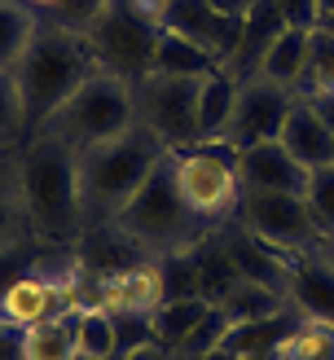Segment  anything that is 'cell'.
<instances>
[{"label":"cell","instance_id":"4fadbf2b","mask_svg":"<svg viewBox=\"0 0 334 360\" xmlns=\"http://www.w3.org/2000/svg\"><path fill=\"white\" fill-rule=\"evenodd\" d=\"M84 273V268H79ZM88 277V273H84ZM93 285V303L105 308L110 316H128V312H154L163 303V290H158V273L154 264H128L119 273H105V277H88Z\"/></svg>","mask_w":334,"mask_h":360},{"label":"cell","instance_id":"d6986e66","mask_svg":"<svg viewBox=\"0 0 334 360\" xmlns=\"http://www.w3.org/2000/svg\"><path fill=\"white\" fill-rule=\"evenodd\" d=\"M211 70H220V62L211 58V53H203L198 44H189L185 35L158 27L150 75H189V79H203V75H211Z\"/></svg>","mask_w":334,"mask_h":360},{"label":"cell","instance_id":"ee69618b","mask_svg":"<svg viewBox=\"0 0 334 360\" xmlns=\"http://www.w3.org/2000/svg\"><path fill=\"white\" fill-rule=\"evenodd\" d=\"M9 154V136H0V158H5Z\"/></svg>","mask_w":334,"mask_h":360},{"label":"cell","instance_id":"3957f363","mask_svg":"<svg viewBox=\"0 0 334 360\" xmlns=\"http://www.w3.org/2000/svg\"><path fill=\"white\" fill-rule=\"evenodd\" d=\"M167 146L158 141L146 123L128 128L115 141L79 150V202H84V224L101 229L128 207V198L146 185V176L163 163Z\"/></svg>","mask_w":334,"mask_h":360},{"label":"cell","instance_id":"5bb4252c","mask_svg":"<svg viewBox=\"0 0 334 360\" xmlns=\"http://www.w3.org/2000/svg\"><path fill=\"white\" fill-rule=\"evenodd\" d=\"M286 303L304 321L334 326V264L321 255V246L295 255L290 273H286Z\"/></svg>","mask_w":334,"mask_h":360},{"label":"cell","instance_id":"74e56055","mask_svg":"<svg viewBox=\"0 0 334 360\" xmlns=\"http://www.w3.org/2000/svg\"><path fill=\"white\" fill-rule=\"evenodd\" d=\"M207 5H216V9L229 13V18H246V9H251L255 0H207Z\"/></svg>","mask_w":334,"mask_h":360},{"label":"cell","instance_id":"1f68e13d","mask_svg":"<svg viewBox=\"0 0 334 360\" xmlns=\"http://www.w3.org/2000/svg\"><path fill=\"white\" fill-rule=\"evenodd\" d=\"M105 5H110V0H58V5L44 13V22L66 27V31H79V35H84V31L105 13Z\"/></svg>","mask_w":334,"mask_h":360},{"label":"cell","instance_id":"8fae6325","mask_svg":"<svg viewBox=\"0 0 334 360\" xmlns=\"http://www.w3.org/2000/svg\"><path fill=\"white\" fill-rule=\"evenodd\" d=\"M163 27L176 31V35H185L189 44H198L203 53H211V58L224 66L229 58H233V49H238L242 18H229L216 5H207V0H172Z\"/></svg>","mask_w":334,"mask_h":360},{"label":"cell","instance_id":"7bdbcfd3","mask_svg":"<svg viewBox=\"0 0 334 360\" xmlns=\"http://www.w3.org/2000/svg\"><path fill=\"white\" fill-rule=\"evenodd\" d=\"M321 255H326V259L334 264V238H326V242H321Z\"/></svg>","mask_w":334,"mask_h":360},{"label":"cell","instance_id":"f6af8a7d","mask_svg":"<svg viewBox=\"0 0 334 360\" xmlns=\"http://www.w3.org/2000/svg\"><path fill=\"white\" fill-rule=\"evenodd\" d=\"M70 360H88V356H79V352H75V356H70Z\"/></svg>","mask_w":334,"mask_h":360},{"label":"cell","instance_id":"ba28073f","mask_svg":"<svg viewBox=\"0 0 334 360\" xmlns=\"http://www.w3.org/2000/svg\"><path fill=\"white\" fill-rule=\"evenodd\" d=\"M88 49L97 58V70H110V75L141 84L150 75V58H154V40H158V27L132 18L123 5H105V13L97 18L93 27L84 31Z\"/></svg>","mask_w":334,"mask_h":360},{"label":"cell","instance_id":"9a60e30c","mask_svg":"<svg viewBox=\"0 0 334 360\" xmlns=\"http://www.w3.org/2000/svg\"><path fill=\"white\" fill-rule=\"evenodd\" d=\"M281 31H286L281 9L273 5V0H255V5L246 9V18H242V35H238L233 58H229L220 70H229L233 79L259 75V66H264V58H269V49H273V40H277Z\"/></svg>","mask_w":334,"mask_h":360},{"label":"cell","instance_id":"52a82bcc","mask_svg":"<svg viewBox=\"0 0 334 360\" xmlns=\"http://www.w3.org/2000/svg\"><path fill=\"white\" fill-rule=\"evenodd\" d=\"M198 88H203V79H189V75H146L136 84V119L146 123L167 150L203 146Z\"/></svg>","mask_w":334,"mask_h":360},{"label":"cell","instance_id":"ffe728a7","mask_svg":"<svg viewBox=\"0 0 334 360\" xmlns=\"http://www.w3.org/2000/svg\"><path fill=\"white\" fill-rule=\"evenodd\" d=\"M211 308H216V303L203 299V295H193V299H163V303H158V308L150 312L154 343H158V347H167V352H176Z\"/></svg>","mask_w":334,"mask_h":360},{"label":"cell","instance_id":"8d00e7d4","mask_svg":"<svg viewBox=\"0 0 334 360\" xmlns=\"http://www.w3.org/2000/svg\"><path fill=\"white\" fill-rule=\"evenodd\" d=\"M304 101L316 110V119H321L326 128L334 132V88H330V93H316V97H304Z\"/></svg>","mask_w":334,"mask_h":360},{"label":"cell","instance_id":"603a6c76","mask_svg":"<svg viewBox=\"0 0 334 360\" xmlns=\"http://www.w3.org/2000/svg\"><path fill=\"white\" fill-rule=\"evenodd\" d=\"M35 31H40V13L27 9L23 0H0V70H13L23 62Z\"/></svg>","mask_w":334,"mask_h":360},{"label":"cell","instance_id":"ac0fdd59","mask_svg":"<svg viewBox=\"0 0 334 360\" xmlns=\"http://www.w3.org/2000/svg\"><path fill=\"white\" fill-rule=\"evenodd\" d=\"M295 326H299V312H295V308H281V312L264 316V321H238V326L229 330L224 347L233 352V356H264V352H281V347H286V338L295 334Z\"/></svg>","mask_w":334,"mask_h":360},{"label":"cell","instance_id":"cb8c5ba5","mask_svg":"<svg viewBox=\"0 0 334 360\" xmlns=\"http://www.w3.org/2000/svg\"><path fill=\"white\" fill-rule=\"evenodd\" d=\"M216 308H224V316L233 321H264V316H273V312H281V308H290L286 303V295L281 290H273V285H264V281H238L233 290H229Z\"/></svg>","mask_w":334,"mask_h":360},{"label":"cell","instance_id":"f1b7e54d","mask_svg":"<svg viewBox=\"0 0 334 360\" xmlns=\"http://www.w3.org/2000/svg\"><path fill=\"white\" fill-rule=\"evenodd\" d=\"M281 356H286V360H334V326L299 316V326H295V334L286 338Z\"/></svg>","mask_w":334,"mask_h":360},{"label":"cell","instance_id":"44dd1931","mask_svg":"<svg viewBox=\"0 0 334 360\" xmlns=\"http://www.w3.org/2000/svg\"><path fill=\"white\" fill-rule=\"evenodd\" d=\"M233 101H238V79L229 70H211L203 75L198 88V132L203 141H220L229 128V115H233Z\"/></svg>","mask_w":334,"mask_h":360},{"label":"cell","instance_id":"d6a6232c","mask_svg":"<svg viewBox=\"0 0 334 360\" xmlns=\"http://www.w3.org/2000/svg\"><path fill=\"white\" fill-rule=\"evenodd\" d=\"M0 136L9 141L23 136V101H18L13 70H0Z\"/></svg>","mask_w":334,"mask_h":360},{"label":"cell","instance_id":"83f0119b","mask_svg":"<svg viewBox=\"0 0 334 360\" xmlns=\"http://www.w3.org/2000/svg\"><path fill=\"white\" fill-rule=\"evenodd\" d=\"M154 273H158V290H163V299H193V295H203L198 246H193V250H176V255H158Z\"/></svg>","mask_w":334,"mask_h":360},{"label":"cell","instance_id":"5b68a950","mask_svg":"<svg viewBox=\"0 0 334 360\" xmlns=\"http://www.w3.org/2000/svg\"><path fill=\"white\" fill-rule=\"evenodd\" d=\"M172 180H176V193H181L185 211L211 238L220 229L238 224L242 176H238V154L224 141H203V146H189V150H172Z\"/></svg>","mask_w":334,"mask_h":360},{"label":"cell","instance_id":"484cf974","mask_svg":"<svg viewBox=\"0 0 334 360\" xmlns=\"http://www.w3.org/2000/svg\"><path fill=\"white\" fill-rule=\"evenodd\" d=\"M70 356H75V326H70V312L23 330V360H70Z\"/></svg>","mask_w":334,"mask_h":360},{"label":"cell","instance_id":"7402d4cb","mask_svg":"<svg viewBox=\"0 0 334 360\" xmlns=\"http://www.w3.org/2000/svg\"><path fill=\"white\" fill-rule=\"evenodd\" d=\"M308 35H312V31L286 27V31L273 40L269 58H264V66H259V75L295 93V88H299V75H304V66H308Z\"/></svg>","mask_w":334,"mask_h":360},{"label":"cell","instance_id":"f546056e","mask_svg":"<svg viewBox=\"0 0 334 360\" xmlns=\"http://www.w3.org/2000/svg\"><path fill=\"white\" fill-rule=\"evenodd\" d=\"M304 207H308V215H312L316 233H321V242H326V238H334V163H330V167L308 172Z\"/></svg>","mask_w":334,"mask_h":360},{"label":"cell","instance_id":"836d02e7","mask_svg":"<svg viewBox=\"0 0 334 360\" xmlns=\"http://www.w3.org/2000/svg\"><path fill=\"white\" fill-rule=\"evenodd\" d=\"M286 18V27H299V31H312L321 27V13H316V0H273Z\"/></svg>","mask_w":334,"mask_h":360},{"label":"cell","instance_id":"4dcf8cb0","mask_svg":"<svg viewBox=\"0 0 334 360\" xmlns=\"http://www.w3.org/2000/svg\"><path fill=\"white\" fill-rule=\"evenodd\" d=\"M229 330H233V321L224 316V308H211V312H207V316L198 321V326H193V334H189L185 343L172 352V360H193V356H207V352L224 347Z\"/></svg>","mask_w":334,"mask_h":360},{"label":"cell","instance_id":"e575fe53","mask_svg":"<svg viewBox=\"0 0 334 360\" xmlns=\"http://www.w3.org/2000/svg\"><path fill=\"white\" fill-rule=\"evenodd\" d=\"M115 5H123L132 18H141V22H150V27H163L172 0H115Z\"/></svg>","mask_w":334,"mask_h":360},{"label":"cell","instance_id":"f35d334b","mask_svg":"<svg viewBox=\"0 0 334 360\" xmlns=\"http://www.w3.org/2000/svg\"><path fill=\"white\" fill-rule=\"evenodd\" d=\"M123 360H172V352L158 347V343H146V347H136L132 356H123Z\"/></svg>","mask_w":334,"mask_h":360},{"label":"cell","instance_id":"bcb514c9","mask_svg":"<svg viewBox=\"0 0 334 360\" xmlns=\"http://www.w3.org/2000/svg\"><path fill=\"white\" fill-rule=\"evenodd\" d=\"M0 321H5V316H0Z\"/></svg>","mask_w":334,"mask_h":360},{"label":"cell","instance_id":"b9f144b4","mask_svg":"<svg viewBox=\"0 0 334 360\" xmlns=\"http://www.w3.org/2000/svg\"><path fill=\"white\" fill-rule=\"evenodd\" d=\"M316 13H321V22H330V18H334V0H316Z\"/></svg>","mask_w":334,"mask_h":360},{"label":"cell","instance_id":"e0dca14e","mask_svg":"<svg viewBox=\"0 0 334 360\" xmlns=\"http://www.w3.org/2000/svg\"><path fill=\"white\" fill-rule=\"evenodd\" d=\"M31 238L27 202H23V180H18V150L0 158V255L23 250Z\"/></svg>","mask_w":334,"mask_h":360},{"label":"cell","instance_id":"ab89813d","mask_svg":"<svg viewBox=\"0 0 334 360\" xmlns=\"http://www.w3.org/2000/svg\"><path fill=\"white\" fill-rule=\"evenodd\" d=\"M193 360H242V356H233L229 347H216V352H207V356H193Z\"/></svg>","mask_w":334,"mask_h":360},{"label":"cell","instance_id":"7a4b0ae2","mask_svg":"<svg viewBox=\"0 0 334 360\" xmlns=\"http://www.w3.org/2000/svg\"><path fill=\"white\" fill-rule=\"evenodd\" d=\"M93 75H97V58H93V49H88L84 35L66 31V27H53L40 18L35 40L27 44L23 62L13 66L18 101H23V136L18 141L40 132Z\"/></svg>","mask_w":334,"mask_h":360},{"label":"cell","instance_id":"d4e9b609","mask_svg":"<svg viewBox=\"0 0 334 360\" xmlns=\"http://www.w3.org/2000/svg\"><path fill=\"white\" fill-rule=\"evenodd\" d=\"M70 326H75V352L88 360H115V316L88 303V308L70 312Z\"/></svg>","mask_w":334,"mask_h":360},{"label":"cell","instance_id":"d590c367","mask_svg":"<svg viewBox=\"0 0 334 360\" xmlns=\"http://www.w3.org/2000/svg\"><path fill=\"white\" fill-rule=\"evenodd\" d=\"M0 360H23V330L0 321Z\"/></svg>","mask_w":334,"mask_h":360},{"label":"cell","instance_id":"8992f818","mask_svg":"<svg viewBox=\"0 0 334 360\" xmlns=\"http://www.w3.org/2000/svg\"><path fill=\"white\" fill-rule=\"evenodd\" d=\"M136 123H141L136 119V84L110 75V70H97L40 132H53V136L70 141L75 150H88V146L123 136Z\"/></svg>","mask_w":334,"mask_h":360},{"label":"cell","instance_id":"30bf717a","mask_svg":"<svg viewBox=\"0 0 334 360\" xmlns=\"http://www.w3.org/2000/svg\"><path fill=\"white\" fill-rule=\"evenodd\" d=\"M290 101H295L290 88H281V84L264 79V75L238 79V101H233V115H229V128H224L220 141L233 154L251 150V146H264V141H277Z\"/></svg>","mask_w":334,"mask_h":360},{"label":"cell","instance_id":"2e32d148","mask_svg":"<svg viewBox=\"0 0 334 360\" xmlns=\"http://www.w3.org/2000/svg\"><path fill=\"white\" fill-rule=\"evenodd\" d=\"M277 141H281V146H286L308 172L334 163V132L326 128L321 119H316V110H312L304 97H295V101H290L286 123H281V136H277Z\"/></svg>","mask_w":334,"mask_h":360},{"label":"cell","instance_id":"7c38bea8","mask_svg":"<svg viewBox=\"0 0 334 360\" xmlns=\"http://www.w3.org/2000/svg\"><path fill=\"white\" fill-rule=\"evenodd\" d=\"M238 176H242V193H295V198H304V189H308V167L281 141H264V146L242 150Z\"/></svg>","mask_w":334,"mask_h":360},{"label":"cell","instance_id":"6da1fadb","mask_svg":"<svg viewBox=\"0 0 334 360\" xmlns=\"http://www.w3.org/2000/svg\"><path fill=\"white\" fill-rule=\"evenodd\" d=\"M18 180H23L31 238L49 246H79L88 233L79 202V150L53 132L18 141Z\"/></svg>","mask_w":334,"mask_h":360},{"label":"cell","instance_id":"4316f807","mask_svg":"<svg viewBox=\"0 0 334 360\" xmlns=\"http://www.w3.org/2000/svg\"><path fill=\"white\" fill-rule=\"evenodd\" d=\"M334 88V31L330 27H312L308 35V66L299 75L295 97H316Z\"/></svg>","mask_w":334,"mask_h":360},{"label":"cell","instance_id":"277c9868","mask_svg":"<svg viewBox=\"0 0 334 360\" xmlns=\"http://www.w3.org/2000/svg\"><path fill=\"white\" fill-rule=\"evenodd\" d=\"M110 229H119L150 264H154L158 255L193 250V246H203V242L211 238V233L185 211L181 193H176V180H172V150L163 154V163L146 176V185L128 198V207H123L115 220H110Z\"/></svg>","mask_w":334,"mask_h":360},{"label":"cell","instance_id":"60d3db41","mask_svg":"<svg viewBox=\"0 0 334 360\" xmlns=\"http://www.w3.org/2000/svg\"><path fill=\"white\" fill-rule=\"evenodd\" d=\"M23 5H27V9H35V13H40V18H44V13H49L53 5H58V0H23Z\"/></svg>","mask_w":334,"mask_h":360},{"label":"cell","instance_id":"9c48e42d","mask_svg":"<svg viewBox=\"0 0 334 360\" xmlns=\"http://www.w3.org/2000/svg\"><path fill=\"white\" fill-rule=\"evenodd\" d=\"M238 229H246L255 242L281 250V255H304V250L321 246V233H316L304 198L295 193H242Z\"/></svg>","mask_w":334,"mask_h":360}]
</instances>
